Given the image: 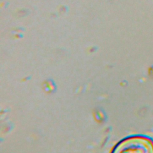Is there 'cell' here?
<instances>
[{"mask_svg":"<svg viewBox=\"0 0 153 153\" xmlns=\"http://www.w3.org/2000/svg\"><path fill=\"white\" fill-rule=\"evenodd\" d=\"M120 148L121 152L153 153V138L144 134L130 136L121 141Z\"/></svg>","mask_w":153,"mask_h":153,"instance_id":"1","label":"cell"},{"mask_svg":"<svg viewBox=\"0 0 153 153\" xmlns=\"http://www.w3.org/2000/svg\"><path fill=\"white\" fill-rule=\"evenodd\" d=\"M96 118L97 119L96 120L97 121H99L101 122L102 120H103V115H102L101 114V112L100 111H98V112H96Z\"/></svg>","mask_w":153,"mask_h":153,"instance_id":"2","label":"cell"}]
</instances>
